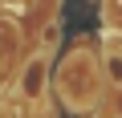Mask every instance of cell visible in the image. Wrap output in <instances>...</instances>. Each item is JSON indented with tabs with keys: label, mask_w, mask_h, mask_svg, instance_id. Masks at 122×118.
Wrapping results in <instances>:
<instances>
[{
	"label": "cell",
	"mask_w": 122,
	"mask_h": 118,
	"mask_svg": "<svg viewBox=\"0 0 122 118\" xmlns=\"http://www.w3.org/2000/svg\"><path fill=\"white\" fill-rule=\"evenodd\" d=\"M45 73H49V49L37 53V57H29L25 69H20V94H25L29 102H37V98L45 94Z\"/></svg>",
	"instance_id": "obj_2"
},
{
	"label": "cell",
	"mask_w": 122,
	"mask_h": 118,
	"mask_svg": "<svg viewBox=\"0 0 122 118\" xmlns=\"http://www.w3.org/2000/svg\"><path fill=\"white\" fill-rule=\"evenodd\" d=\"M94 73V61L86 53H73L65 65H61V98H65V106L69 110H86L90 102H94V90H98V82L90 77Z\"/></svg>",
	"instance_id": "obj_1"
},
{
	"label": "cell",
	"mask_w": 122,
	"mask_h": 118,
	"mask_svg": "<svg viewBox=\"0 0 122 118\" xmlns=\"http://www.w3.org/2000/svg\"><path fill=\"white\" fill-rule=\"evenodd\" d=\"M102 73L114 90H122V53H106L102 57Z\"/></svg>",
	"instance_id": "obj_3"
},
{
	"label": "cell",
	"mask_w": 122,
	"mask_h": 118,
	"mask_svg": "<svg viewBox=\"0 0 122 118\" xmlns=\"http://www.w3.org/2000/svg\"><path fill=\"white\" fill-rule=\"evenodd\" d=\"M57 37H61V25L53 21V25L45 29V49H53V45H57Z\"/></svg>",
	"instance_id": "obj_4"
}]
</instances>
